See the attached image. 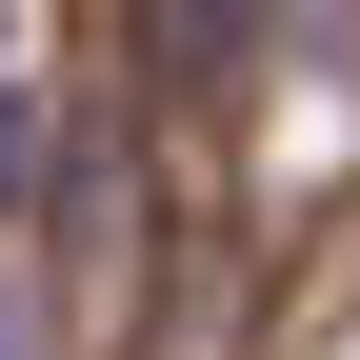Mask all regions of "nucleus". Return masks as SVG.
<instances>
[{
    "label": "nucleus",
    "mask_w": 360,
    "mask_h": 360,
    "mask_svg": "<svg viewBox=\"0 0 360 360\" xmlns=\"http://www.w3.org/2000/svg\"><path fill=\"white\" fill-rule=\"evenodd\" d=\"M160 20H180V40H240V20H281V0H160Z\"/></svg>",
    "instance_id": "obj_1"
},
{
    "label": "nucleus",
    "mask_w": 360,
    "mask_h": 360,
    "mask_svg": "<svg viewBox=\"0 0 360 360\" xmlns=\"http://www.w3.org/2000/svg\"><path fill=\"white\" fill-rule=\"evenodd\" d=\"M20 160H40V120H20V80H0V200H20Z\"/></svg>",
    "instance_id": "obj_2"
},
{
    "label": "nucleus",
    "mask_w": 360,
    "mask_h": 360,
    "mask_svg": "<svg viewBox=\"0 0 360 360\" xmlns=\"http://www.w3.org/2000/svg\"><path fill=\"white\" fill-rule=\"evenodd\" d=\"M0 360H40V340H20V300H0Z\"/></svg>",
    "instance_id": "obj_3"
}]
</instances>
